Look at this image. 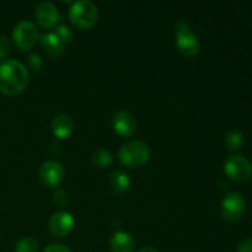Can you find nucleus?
I'll list each match as a JSON object with an SVG mask.
<instances>
[{
    "label": "nucleus",
    "mask_w": 252,
    "mask_h": 252,
    "mask_svg": "<svg viewBox=\"0 0 252 252\" xmlns=\"http://www.w3.org/2000/svg\"><path fill=\"white\" fill-rule=\"evenodd\" d=\"M29 84V70L16 59H5L0 63V93L19 95Z\"/></svg>",
    "instance_id": "obj_1"
},
{
    "label": "nucleus",
    "mask_w": 252,
    "mask_h": 252,
    "mask_svg": "<svg viewBox=\"0 0 252 252\" xmlns=\"http://www.w3.org/2000/svg\"><path fill=\"white\" fill-rule=\"evenodd\" d=\"M150 149L143 140L132 139L123 143L118 150V159L129 169H138L149 160Z\"/></svg>",
    "instance_id": "obj_2"
},
{
    "label": "nucleus",
    "mask_w": 252,
    "mask_h": 252,
    "mask_svg": "<svg viewBox=\"0 0 252 252\" xmlns=\"http://www.w3.org/2000/svg\"><path fill=\"white\" fill-rule=\"evenodd\" d=\"M175 30H176L177 51L186 58L196 57L201 49V42L197 34L191 30L189 22L180 20L175 26Z\"/></svg>",
    "instance_id": "obj_3"
},
{
    "label": "nucleus",
    "mask_w": 252,
    "mask_h": 252,
    "mask_svg": "<svg viewBox=\"0 0 252 252\" xmlns=\"http://www.w3.org/2000/svg\"><path fill=\"white\" fill-rule=\"evenodd\" d=\"M69 19L79 29H90L98 17L97 6L90 0H79L69 7Z\"/></svg>",
    "instance_id": "obj_4"
},
{
    "label": "nucleus",
    "mask_w": 252,
    "mask_h": 252,
    "mask_svg": "<svg viewBox=\"0 0 252 252\" xmlns=\"http://www.w3.org/2000/svg\"><path fill=\"white\" fill-rule=\"evenodd\" d=\"M39 38L38 30L33 22L29 20H21L17 22L12 31V39L16 47L21 51H29Z\"/></svg>",
    "instance_id": "obj_5"
},
{
    "label": "nucleus",
    "mask_w": 252,
    "mask_h": 252,
    "mask_svg": "<svg viewBox=\"0 0 252 252\" xmlns=\"http://www.w3.org/2000/svg\"><path fill=\"white\" fill-rule=\"evenodd\" d=\"M224 171L234 181L246 182L252 177V165L243 155H231L224 162Z\"/></svg>",
    "instance_id": "obj_6"
},
{
    "label": "nucleus",
    "mask_w": 252,
    "mask_h": 252,
    "mask_svg": "<svg viewBox=\"0 0 252 252\" xmlns=\"http://www.w3.org/2000/svg\"><path fill=\"white\" fill-rule=\"evenodd\" d=\"M245 199L239 192H230L221 202V216L229 223H236L245 212Z\"/></svg>",
    "instance_id": "obj_7"
},
{
    "label": "nucleus",
    "mask_w": 252,
    "mask_h": 252,
    "mask_svg": "<svg viewBox=\"0 0 252 252\" xmlns=\"http://www.w3.org/2000/svg\"><path fill=\"white\" fill-rule=\"evenodd\" d=\"M39 181L47 187H56L64 177V167L57 160H47L38 170Z\"/></svg>",
    "instance_id": "obj_8"
},
{
    "label": "nucleus",
    "mask_w": 252,
    "mask_h": 252,
    "mask_svg": "<svg viewBox=\"0 0 252 252\" xmlns=\"http://www.w3.org/2000/svg\"><path fill=\"white\" fill-rule=\"evenodd\" d=\"M74 223L75 220L69 212L59 211L49 218L48 228L52 235H54L56 238H64L74 228Z\"/></svg>",
    "instance_id": "obj_9"
},
{
    "label": "nucleus",
    "mask_w": 252,
    "mask_h": 252,
    "mask_svg": "<svg viewBox=\"0 0 252 252\" xmlns=\"http://www.w3.org/2000/svg\"><path fill=\"white\" fill-rule=\"evenodd\" d=\"M112 127L118 134L123 137H130L137 132V120L127 110H120L112 116Z\"/></svg>",
    "instance_id": "obj_10"
},
{
    "label": "nucleus",
    "mask_w": 252,
    "mask_h": 252,
    "mask_svg": "<svg viewBox=\"0 0 252 252\" xmlns=\"http://www.w3.org/2000/svg\"><path fill=\"white\" fill-rule=\"evenodd\" d=\"M34 17L39 26L44 29H51V27H56L58 24L59 12L53 2L41 1L37 4L34 9Z\"/></svg>",
    "instance_id": "obj_11"
},
{
    "label": "nucleus",
    "mask_w": 252,
    "mask_h": 252,
    "mask_svg": "<svg viewBox=\"0 0 252 252\" xmlns=\"http://www.w3.org/2000/svg\"><path fill=\"white\" fill-rule=\"evenodd\" d=\"M110 246L112 252H134L135 241L127 231H116L110 239Z\"/></svg>",
    "instance_id": "obj_12"
},
{
    "label": "nucleus",
    "mask_w": 252,
    "mask_h": 252,
    "mask_svg": "<svg viewBox=\"0 0 252 252\" xmlns=\"http://www.w3.org/2000/svg\"><path fill=\"white\" fill-rule=\"evenodd\" d=\"M74 129V121L66 113H59L53 118L52 122V130L53 134L59 139L68 138Z\"/></svg>",
    "instance_id": "obj_13"
},
{
    "label": "nucleus",
    "mask_w": 252,
    "mask_h": 252,
    "mask_svg": "<svg viewBox=\"0 0 252 252\" xmlns=\"http://www.w3.org/2000/svg\"><path fill=\"white\" fill-rule=\"evenodd\" d=\"M41 44L46 53L53 58H58L64 52V43L54 32H47L42 34Z\"/></svg>",
    "instance_id": "obj_14"
},
{
    "label": "nucleus",
    "mask_w": 252,
    "mask_h": 252,
    "mask_svg": "<svg viewBox=\"0 0 252 252\" xmlns=\"http://www.w3.org/2000/svg\"><path fill=\"white\" fill-rule=\"evenodd\" d=\"M110 185L112 189L117 193H125L130 187V179L126 172L117 170L113 171L110 176Z\"/></svg>",
    "instance_id": "obj_15"
},
{
    "label": "nucleus",
    "mask_w": 252,
    "mask_h": 252,
    "mask_svg": "<svg viewBox=\"0 0 252 252\" xmlns=\"http://www.w3.org/2000/svg\"><path fill=\"white\" fill-rule=\"evenodd\" d=\"M91 161L95 166L106 167L110 166L113 161V155L110 150L103 149V148H97L91 153Z\"/></svg>",
    "instance_id": "obj_16"
},
{
    "label": "nucleus",
    "mask_w": 252,
    "mask_h": 252,
    "mask_svg": "<svg viewBox=\"0 0 252 252\" xmlns=\"http://www.w3.org/2000/svg\"><path fill=\"white\" fill-rule=\"evenodd\" d=\"M224 144H225L226 149L231 150V152L239 150L244 144V134L241 132H239V130H230L225 135Z\"/></svg>",
    "instance_id": "obj_17"
},
{
    "label": "nucleus",
    "mask_w": 252,
    "mask_h": 252,
    "mask_svg": "<svg viewBox=\"0 0 252 252\" xmlns=\"http://www.w3.org/2000/svg\"><path fill=\"white\" fill-rule=\"evenodd\" d=\"M38 244L31 236H24L15 245V252H37Z\"/></svg>",
    "instance_id": "obj_18"
},
{
    "label": "nucleus",
    "mask_w": 252,
    "mask_h": 252,
    "mask_svg": "<svg viewBox=\"0 0 252 252\" xmlns=\"http://www.w3.org/2000/svg\"><path fill=\"white\" fill-rule=\"evenodd\" d=\"M54 33L62 39L63 43H69L73 39V32H71L70 27L66 25H57L54 29Z\"/></svg>",
    "instance_id": "obj_19"
},
{
    "label": "nucleus",
    "mask_w": 252,
    "mask_h": 252,
    "mask_svg": "<svg viewBox=\"0 0 252 252\" xmlns=\"http://www.w3.org/2000/svg\"><path fill=\"white\" fill-rule=\"evenodd\" d=\"M27 63H29V68L34 73H39L43 69V59L37 53L30 54L27 58Z\"/></svg>",
    "instance_id": "obj_20"
},
{
    "label": "nucleus",
    "mask_w": 252,
    "mask_h": 252,
    "mask_svg": "<svg viewBox=\"0 0 252 252\" xmlns=\"http://www.w3.org/2000/svg\"><path fill=\"white\" fill-rule=\"evenodd\" d=\"M53 202L59 207H65L68 204L69 198L68 194L63 191V189H57L53 193Z\"/></svg>",
    "instance_id": "obj_21"
},
{
    "label": "nucleus",
    "mask_w": 252,
    "mask_h": 252,
    "mask_svg": "<svg viewBox=\"0 0 252 252\" xmlns=\"http://www.w3.org/2000/svg\"><path fill=\"white\" fill-rule=\"evenodd\" d=\"M10 49H11V43L9 38L4 34H0V59H4L10 53Z\"/></svg>",
    "instance_id": "obj_22"
},
{
    "label": "nucleus",
    "mask_w": 252,
    "mask_h": 252,
    "mask_svg": "<svg viewBox=\"0 0 252 252\" xmlns=\"http://www.w3.org/2000/svg\"><path fill=\"white\" fill-rule=\"evenodd\" d=\"M43 252H71V250L63 244H51L44 249Z\"/></svg>",
    "instance_id": "obj_23"
},
{
    "label": "nucleus",
    "mask_w": 252,
    "mask_h": 252,
    "mask_svg": "<svg viewBox=\"0 0 252 252\" xmlns=\"http://www.w3.org/2000/svg\"><path fill=\"white\" fill-rule=\"evenodd\" d=\"M238 252H252V238L241 241L238 246Z\"/></svg>",
    "instance_id": "obj_24"
},
{
    "label": "nucleus",
    "mask_w": 252,
    "mask_h": 252,
    "mask_svg": "<svg viewBox=\"0 0 252 252\" xmlns=\"http://www.w3.org/2000/svg\"><path fill=\"white\" fill-rule=\"evenodd\" d=\"M138 252H159V251H158L157 249H154V248H150V246H145V248L140 249V250Z\"/></svg>",
    "instance_id": "obj_25"
}]
</instances>
